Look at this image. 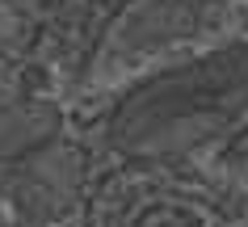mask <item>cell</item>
Returning a JSON list of instances; mask_svg holds the SVG:
<instances>
[{
  "mask_svg": "<svg viewBox=\"0 0 248 227\" xmlns=\"http://www.w3.org/2000/svg\"><path fill=\"white\" fill-rule=\"evenodd\" d=\"M21 168V181H17V202L26 206L30 214H42V211H55V206H63L72 198V189H76V173H72V164H63L59 156L51 151H42L34 160L26 164H13Z\"/></svg>",
  "mask_w": 248,
  "mask_h": 227,
  "instance_id": "cell-3",
  "label": "cell"
},
{
  "mask_svg": "<svg viewBox=\"0 0 248 227\" xmlns=\"http://www.w3.org/2000/svg\"><path fill=\"white\" fill-rule=\"evenodd\" d=\"M248 118V42H227L135 84L105 122V139L135 160H169Z\"/></svg>",
  "mask_w": 248,
  "mask_h": 227,
  "instance_id": "cell-1",
  "label": "cell"
},
{
  "mask_svg": "<svg viewBox=\"0 0 248 227\" xmlns=\"http://www.w3.org/2000/svg\"><path fill=\"white\" fill-rule=\"evenodd\" d=\"M63 131V114L51 101H13L0 109V164H26L51 151Z\"/></svg>",
  "mask_w": 248,
  "mask_h": 227,
  "instance_id": "cell-2",
  "label": "cell"
}]
</instances>
